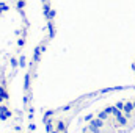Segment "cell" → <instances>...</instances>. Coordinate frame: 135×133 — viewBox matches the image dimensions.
<instances>
[{
    "mask_svg": "<svg viewBox=\"0 0 135 133\" xmlns=\"http://www.w3.org/2000/svg\"><path fill=\"white\" fill-rule=\"evenodd\" d=\"M8 85H6V80H5V74L2 70V75H0V103L6 102L8 100Z\"/></svg>",
    "mask_w": 135,
    "mask_h": 133,
    "instance_id": "obj_1",
    "label": "cell"
},
{
    "mask_svg": "<svg viewBox=\"0 0 135 133\" xmlns=\"http://www.w3.org/2000/svg\"><path fill=\"white\" fill-rule=\"evenodd\" d=\"M102 127H104V121L99 119V117H94V119H91L90 121V125H88V130L91 133H99Z\"/></svg>",
    "mask_w": 135,
    "mask_h": 133,
    "instance_id": "obj_2",
    "label": "cell"
},
{
    "mask_svg": "<svg viewBox=\"0 0 135 133\" xmlns=\"http://www.w3.org/2000/svg\"><path fill=\"white\" fill-rule=\"evenodd\" d=\"M68 125H69V119H58L55 122V132L57 133H68Z\"/></svg>",
    "mask_w": 135,
    "mask_h": 133,
    "instance_id": "obj_3",
    "label": "cell"
},
{
    "mask_svg": "<svg viewBox=\"0 0 135 133\" xmlns=\"http://www.w3.org/2000/svg\"><path fill=\"white\" fill-rule=\"evenodd\" d=\"M13 114V111L6 106V105H3V103H0V119L2 121H6L9 116Z\"/></svg>",
    "mask_w": 135,
    "mask_h": 133,
    "instance_id": "obj_4",
    "label": "cell"
},
{
    "mask_svg": "<svg viewBox=\"0 0 135 133\" xmlns=\"http://www.w3.org/2000/svg\"><path fill=\"white\" fill-rule=\"evenodd\" d=\"M134 102H124V108H123V113H124V116L129 119L131 116H132V113H134Z\"/></svg>",
    "mask_w": 135,
    "mask_h": 133,
    "instance_id": "obj_5",
    "label": "cell"
},
{
    "mask_svg": "<svg viewBox=\"0 0 135 133\" xmlns=\"http://www.w3.org/2000/svg\"><path fill=\"white\" fill-rule=\"evenodd\" d=\"M115 119H116V124L118 125H123V127L127 125V117L124 116V113H121L119 116H115Z\"/></svg>",
    "mask_w": 135,
    "mask_h": 133,
    "instance_id": "obj_6",
    "label": "cell"
},
{
    "mask_svg": "<svg viewBox=\"0 0 135 133\" xmlns=\"http://www.w3.org/2000/svg\"><path fill=\"white\" fill-rule=\"evenodd\" d=\"M47 32H49V39H52L54 36H55V25H54V22H47Z\"/></svg>",
    "mask_w": 135,
    "mask_h": 133,
    "instance_id": "obj_7",
    "label": "cell"
},
{
    "mask_svg": "<svg viewBox=\"0 0 135 133\" xmlns=\"http://www.w3.org/2000/svg\"><path fill=\"white\" fill-rule=\"evenodd\" d=\"M25 3H27V2H24V0H17V2H16V8H17V11H19L21 14H24V11H25Z\"/></svg>",
    "mask_w": 135,
    "mask_h": 133,
    "instance_id": "obj_8",
    "label": "cell"
},
{
    "mask_svg": "<svg viewBox=\"0 0 135 133\" xmlns=\"http://www.w3.org/2000/svg\"><path fill=\"white\" fill-rule=\"evenodd\" d=\"M55 14H57V13H55V9L52 8V9H50L49 13H46L44 16H46V19H47V22H54V19H55Z\"/></svg>",
    "mask_w": 135,
    "mask_h": 133,
    "instance_id": "obj_9",
    "label": "cell"
},
{
    "mask_svg": "<svg viewBox=\"0 0 135 133\" xmlns=\"http://www.w3.org/2000/svg\"><path fill=\"white\" fill-rule=\"evenodd\" d=\"M24 45H25V32H24L22 34H19V39H17V47L22 49Z\"/></svg>",
    "mask_w": 135,
    "mask_h": 133,
    "instance_id": "obj_10",
    "label": "cell"
},
{
    "mask_svg": "<svg viewBox=\"0 0 135 133\" xmlns=\"http://www.w3.org/2000/svg\"><path fill=\"white\" fill-rule=\"evenodd\" d=\"M6 11H9V6H8V3H5V2H0V16H2L3 13H6Z\"/></svg>",
    "mask_w": 135,
    "mask_h": 133,
    "instance_id": "obj_11",
    "label": "cell"
},
{
    "mask_svg": "<svg viewBox=\"0 0 135 133\" xmlns=\"http://www.w3.org/2000/svg\"><path fill=\"white\" fill-rule=\"evenodd\" d=\"M9 64H11V67H13V69H16V67L19 66V60H17L16 57H11V60H9Z\"/></svg>",
    "mask_w": 135,
    "mask_h": 133,
    "instance_id": "obj_12",
    "label": "cell"
},
{
    "mask_svg": "<svg viewBox=\"0 0 135 133\" xmlns=\"http://www.w3.org/2000/svg\"><path fill=\"white\" fill-rule=\"evenodd\" d=\"M19 66L21 67L27 66V58H25V55H21V57H19Z\"/></svg>",
    "mask_w": 135,
    "mask_h": 133,
    "instance_id": "obj_13",
    "label": "cell"
},
{
    "mask_svg": "<svg viewBox=\"0 0 135 133\" xmlns=\"http://www.w3.org/2000/svg\"><path fill=\"white\" fill-rule=\"evenodd\" d=\"M98 117H99V119H102V121H105V119L108 117V113H107V111L104 110V111H101V113L98 114Z\"/></svg>",
    "mask_w": 135,
    "mask_h": 133,
    "instance_id": "obj_14",
    "label": "cell"
},
{
    "mask_svg": "<svg viewBox=\"0 0 135 133\" xmlns=\"http://www.w3.org/2000/svg\"><path fill=\"white\" fill-rule=\"evenodd\" d=\"M115 106H116L118 110H121V111H123V108H124V102H118V103H116Z\"/></svg>",
    "mask_w": 135,
    "mask_h": 133,
    "instance_id": "obj_15",
    "label": "cell"
},
{
    "mask_svg": "<svg viewBox=\"0 0 135 133\" xmlns=\"http://www.w3.org/2000/svg\"><path fill=\"white\" fill-rule=\"evenodd\" d=\"M134 108H135V100H134Z\"/></svg>",
    "mask_w": 135,
    "mask_h": 133,
    "instance_id": "obj_16",
    "label": "cell"
},
{
    "mask_svg": "<svg viewBox=\"0 0 135 133\" xmlns=\"http://www.w3.org/2000/svg\"><path fill=\"white\" fill-rule=\"evenodd\" d=\"M16 133H22V132H16Z\"/></svg>",
    "mask_w": 135,
    "mask_h": 133,
    "instance_id": "obj_17",
    "label": "cell"
}]
</instances>
